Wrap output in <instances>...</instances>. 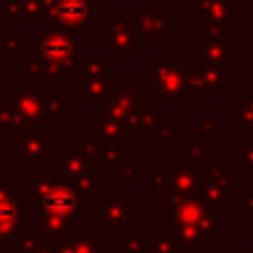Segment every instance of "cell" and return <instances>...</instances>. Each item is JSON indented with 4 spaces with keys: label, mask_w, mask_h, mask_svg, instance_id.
<instances>
[{
    "label": "cell",
    "mask_w": 253,
    "mask_h": 253,
    "mask_svg": "<svg viewBox=\"0 0 253 253\" xmlns=\"http://www.w3.org/2000/svg\"><path fill=\"white\" fill-rule=\"evenodd\" d=\"M51 14L59 26L81 28L91 16V0H57Z\"/></svg>",
    "instance_id": "6da1fadb"
},
{
    "label": "cell",
    "mask_w": 253,
    "mask_h": 253,
    "mask_svg": "<svg viewBox=\"0 0 253 253\" xmlns=\"http://www.w3.org/2000/svg\"><path fill=\"white\" fill-rule=\"evenodd\" d=\"M42 206L51 215H67L69 211L79 208V196L65 186H55L43 194Z\"/></svg>",
    "instance_id": "7a4b0ae2"
},
{
    "label": "cell",
    "mask_w": 253,
    "mask_h": 253,
    "mask_svg": "<svg viewBox=\"0 0 253 253\" xmlns=\"http://www.w3.org/2000/svg\"><path fill=\"white\" fill-rule=\"evenodd\" d=\"M73 49V40L69 42V36L59 34V32H51L43 36L42 42V53L47 59H63L67 57V53Z\"/></svg>",
    "instance_id": "3957f363"
}]
</instances>
